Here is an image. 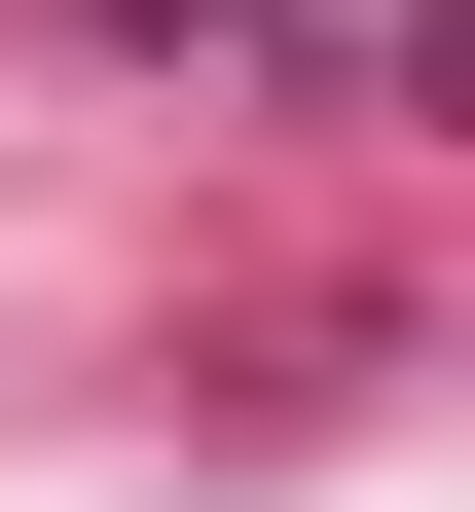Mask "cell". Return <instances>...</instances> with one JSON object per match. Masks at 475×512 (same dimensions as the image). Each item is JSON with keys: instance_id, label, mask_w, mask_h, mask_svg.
Listing matches in <instances>:
<instances>
[{"instance_id": "1", "label": "cell", "mask_w": 475, "mask_h": 512, "mask_svg": "<svg viewBox=\"0 0 475 512\" xmlns=\"http://www.w3.org/2000/svg\"><path fill=\"white\" fill-rule=\"evenodd\" d=\"M110 37H256V0H110Z\"/></svg>"}]
</instances>
